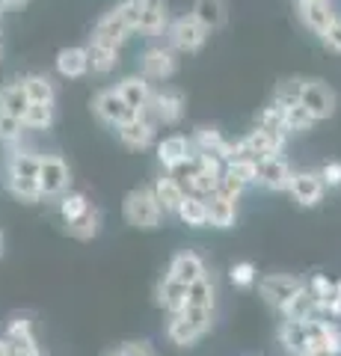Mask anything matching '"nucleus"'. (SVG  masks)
<instances>
[{"instance_id": "20e7f679", "label": "nucleus", "mask_w": 341, "mask_h": 356, "mask_svg": "<svg viewBox=\"0 0 341 356\" xmlns=\"http://www.w3.org/2000/svg\"><path fill=\"white\" fill-rule=\"evenodd\" d=\"M167 36H169V48L172 51L196 54V51H202V44L208 42V30L193 15H181L167 27Z\"/></svg>"}, {"instance_id": "c9c22d12", "label": "nucleus", "mask_w": 341, "mask_h": 356, "mask_svg": "<svg viewBox=\"0 0 341 356\" xmlns=\"http://www.w3.org/2000/svg\"><path fill=\"white\" fill-rule=\"evenodd\" d=\"M258 128L273 131V134H282V137H285V134H288V131H285V107H279V104L270 102V104L258 113Z\"/></svg>"}, {"instance_id": "ea45409f", "label": "nucleus", "mask_w": 341, "mask_h": 356, "mask_svg": "<svg viewBox=\"0 0 341 356\" xmlns=\"http://www.w3.org/2000/svg\"><path fill=\"white\" fill-rule=\"evenodd\" d=\"M6 339L15 344H36V332H33L30 318H13V324L6 330Z\"/></svg>"}, {"instance_id": "aec40b11", "label": "nucleus", "mask_w": 341, "mask_h": 356, "mask_svg": "<svg viewBox=\"0 0 341 356\" xmlns=\"http://www.w3.org/2000/svg\"><path fill=\"white\" fill-rule=\"evenodd\" d=\"M190 15L199 21L208 33H211V30H219L226 24L228 6H226V0H196L193 9H190Z\"/></svg>"}, {"instance_id": "a19ab883", "label": "nucleus", "mask_w": 341, "mask_h": 356, "mask_svg": "<svg viewBox=\"0 0 341 356\" xmlns=\"http://www.w3.org/2000/svg\"><path fill=\"white\" fill-rule=\"evenodd\" d=\"M21 134H24V122L6 113V110H0V143H15L21 140Z\"/></svg>"}, {"instance_id": "2eb2a0df", "label": "nucleus", "mask_w": 341, "mask_h": 356, "mask_svg": "<svg viewBox=\"0 0 341 356\" xmlns=\"http://www.w3.org/2000/svg\"><path fill=\"white\" fill-rule=\"evenodd\" d=\"M169 27V9L167 0H142V13H140V27L137 33H146V36H158Z\"/></svg>"}, {"instance_id": "5701e85b", "label": "nucleus", "mask_w": 341, "mask_h": 356, "mask_svg": "<svg viewBox=\"0 0 341 356\" xmlns=\"http://www.w3.org/2000/svg\"><path fill=\"white\" fill-rule=\"evenodd\" d=\"M39 161L42 154L33 149H13L6 161V175H18V178H36L39 175Z\"/></svg>"}, {"instance_id": "9b49d317", "label": "nucleus", "mask_w": 341, "mask_h": 356, "mask_svg": "<svg viewBox=\"0 0 341 356\" xmlns=\"http://www.w3.org/2000/svg\"><path fill=\"white\" fill-rule=\"evenodd\" d=\"M297 13H300L303 24L312 33H317V36H321V33L338 18L329 0H297Z\"/></svg>"}, {"instance_id": "9d476101", "label": "nucleus", "mask_w": 341, "mask_h": 356, "mask_svg": "<svg viewBox=\"0 0 341 356\" xmlns=\"http://www.w3.org/2000/svg\"><path fill=\"white\" fill-rule=\"evenodd\" d=\"M291 163L285 158H261L258 161V172H256V184L267 187V191H288V181H291Z\"/></svg>"}, {"instance_id": "37998d69", "label": "nucleus", "mask_w": 341, "mask_h": 356, "mask_svg": "<svg viewBox=\"0 0 341 356\" xmlns=\"http://www.w3.org/2000/svg\"><path fill=\"white\" fill-rule=\"evenodd\" d=\"M140 13H142V0H122V3L116 6V15L131 27V33H137V27H140Z\"/></svg>"}, {"instance_id": "49530a36", "label": "nucleus", "mask_w": 341, "mask_h": 356, "mask_svg": "<svg viewBox=\"0 0 341 356\" xmlns=\"http://www.w3.org/2000/svg\"><path fill=\"white\" fill-rule=\"evenodd\" d=\"M317 172H321L326 187H333V191H335V187H341V161H326Z\"/></svg>"}, {"instance_id": "393cba45", "label": "nucleus", "mask_w": 341, "mask_h": 356, "mask_svg": "<svg viewBox=\"0 0 341 356\" xmlns=\"http://www.w3.org/2000/svg\"><path fill=\"white\" fill-rule=\"evenodd\" d=\"M279 341L285 344V350L294 356H303L306 348H309V330H306V321H288L279 330Z\"/></svg>"}, {"instance_id": "1a4fd4ad", "label": "nucleus", "mask_w": 341, "mask_h": 356, "mask_svg": "<svg viewBox=\"0 0 341 356\" xmlns=\"http://www.w3.org/2000/svg\"><path fill=\"white\" fill-rule=\"evenodd\" d=\"M288 193H291V196H294L300 205L312 208V205H317V202H321V199H324V193H326V184H324L321 172L303 170V172H294V175H291V181H288Z\"/></svg>"}, {"instance_id": "e433bc0d", "label": "nucleus", "mask_w": 341, "mask_h": 356, "mask_svg": "<svg viewBox=\"0 0 341 356\" xmlns=\"http://www.w3.org/2000/svg\"><path fill=\"white\" fill-rule=\"evenodd\" d=\"M315 125V119L306 113V107L303 104H291V107H285V131H294V134H303V131H309Z\"/></svg>"}, {"instance_id": "864d4df0", "label": "nucleus", "mask_w": 341, "mask_h": 356, "mask_svg": "<svg viewBox=\"0 0 341 356\" xmlns=\"http://www.w3.org/2000/svg\"><path fill=\"white\" fill-rule=\"evenodd\" d=\"M104 356H122V353H119V350H110V353H104Z\"/></svg>"}, {"instance_id": "79ce46f5", "label": "nucleus", "mask_w": 341, "mask_h": 356, "mask_svg": "<svg viewBox=\"0 0 341 356\" xmlns=\"http://www.w3.org/2000/svg\"><path fill=\"white\" fill-rule=\"evenodd\" d=\"M228 280H232V285H238V288H252L258 280V273L249 261H238V264H232V270H228Z\"/></svg>"}, {"instance_id": "09e8293b", "label": "nucleus", "mask_w": 341, "mask_h": 356, "mask_svg": "<svg viewBox=\"0 0 341 356\" xmlns=\"http://www.w3.org/2000/svg\"><path fill=\"white\" fill-rule=\"evenodd\" d=\"M119 353H122V356H158L149 341H128V344L119 348Z\"/></svg>"}, {"instance_id": "c03bdc74", "label": "nucleus", "mask_w": 341, "mask_h": 356, "mask_svg": "<svg viewBox=\"0 0 341 356\" xmlns=\"http://www.w3.org/2000/svg\"><path fill=\"white\" fill-rule=\"evenodd\" d=\"M306 288H309V291H312V294H315L317 300H321V303H326V300L335 294V282H329L324 273H315L312 280L306 282Z\"/></svg>"}, {"instance_id": "7c9ffc66", "label": "nucleus", "mask_w": 341, "mask_h": 356, "mask_svg": "<svg viewBox=\"0 0 341 356\" xmlns=\"http://www.w3.org/2000/svg\"><path fill=\"white\" fill-rule=\"evenodd\" d=\"M217 303V288L211 276H199L193 285H187V306H199V309H214Z\"/></svg>"}, {"instance_id": "b1692460", "label": "nucleus", "mask_w": 341, "mask_h": 356, "mask_svg": "<svg viewBox=\"0 0 341 356\" xmlns=\"http://www.w3.org/2000/svg\"><path fill=\"white\" fill-rule=\"evenodd\" d=\"M282 315L288 321H309V318H317L321 315V300H317L309 288H303L288 306L282 309Z\"/></svg>"}, {"instance_id": "473e14b6", "label": "nucleus", "mask_w": 341, "mask_h": 356, "mask_svg": "<svg viewBox=\"0 0 341 356\" xmlns=\"http://www.w3.org/2000/svg\"><path fill=\"white\" fill-rule=\"evenodd\" d=\"M6 187L18 202H39L42 199V191H39V181L36 178H18V175H6Z\"/></svg>"}, {"instance_id": "39448f33", "label": "nucleus", "mask_w": 341, "mask_h": 356, "mask_svg": "<svg viewBox=\"0 0 341 356\" xmlns=\"http://www.w3.org/2000/svg\"><path fill=\"white\" fill-rule=\"evenodd\" d=\"M146 116L155 122V125H178L181 116H184V95L178 89H169V86L155 89Z\"/></svg>"}, {"instance_id": "7ed1b4c3", "label": "nucleus", "mask_w": 341, "mask_h": 356, "mask_svg": "<svg viewBox=\"0 0 341 356\" xmlns=\"http://www.w3.org/2000/svg\"><path fill=\"white\" fill-rule=\"evenodd\" d=\"M306 288V282L300 280V276H291V273H267L264 280L258 282V291H261V297L267 300V303L273 306V309H285L291 303V300L300 294Z\"/></svg>"}, {"instance_id": "412c9836", "label": "nucleus", "mask_w": 341, "mask_h": 356, "mask_svg": "<svg viewBox=\"0 0 341 356\" xmlns=\"http://www.w3.org/2000/svg\"><path fill=\"white\" fill-rule=\"evenodd\" d=\"M158 306H163L169 315H178V312L187 306V285L172 280V276L167 273L158 285Z\"/></svg>"}, {"instance_id": "c85d7f7f", "label": "nucleus", "mask_w": 341, "mask_h": 356, "mask_svg": "<svg viewBox=\"0 0 341 356\" xmlns=\"http://www.w3.org/2000/svg\"><path fill=\"white\" fill-rule=\"evenodd\" d=\"M167 339L172 344H178V348H190V344H196V341L202 339V332L196 330L190 321H187L181 312H178V315H172L169 324H167Z\"/></svg>"}, {"instance_id": "603ef678", "label": "nucleus", "mask_w": 341, "mask_h": 356, "mask_svg": "<svg viewBox=\"0 0 341 356\" xmlns=\"http://www.w3.org/2000/svg\"><path fill=\"white\" fill-rule=\"evenodd\" d=\"M335 297H341V280L335 282Z\"/></svg>"}, {"instance_id": "6e6552de", "label": "nucleus", "mask_w": 341, "mask_h": 356, "mask_svg": "<svg viewBox=\"0 0 341 356\" xmlns=\"http://www.w3.org/2000/svg\"><path fill=\"white\" fill-rule=\"evenodd\" d=\"M92 110H95V116L101 119L104 125H113V128L125 125V122L140 116V113H134V110L122 102V95H119L116 89H104V92H98L92 98Z\"/></svg>"}, {"instance_id": "f704fd0d", "label": "nucleus", "mask_w": 341, "mask_h": 356, "mask_svg": "<svg viewBox=\"0 0 341 356\" xmlns=\"http://www.w3.org/2000/svg\"><path fill=\"white\" fill-rule=\"evenodd\" d=\"M90 211V199L83 193H63L60 196V217L65 222H74L78 217H83Z\"/></svg>"}, {"instance_id": "6ab92c4d", "label": "nucleus", "mask_w": 341, "mask_h": 356, "mask_svg": "<svg viewBox=\"0 0 341 356\" xmlns=\"http://www.w3.org/2000/svg\"><path fill=\"white\" fill-rule=\"evenodd\" d=\"M151 193H155V199H158V205H160L163 214H175L178 205L184 202V196H187V191H184L178 181H175L172 175H160L158 181L151 184Z\"/></svg>"}, {"instance_id": "cd10ccee", "label": "nucleus", "mask_w": 341, "mask_h": 356, "mask_svg": "<svg viewBox=\"0 0 341 356\" xmlns=\"http://www.w3.org/2000/svg\"><path fill=\"white\" fill-rule=\"evenodd\" d=\"M30 107V98H27V89L21 81H13L0 89V110H6V113L13 116H24V110Z\"/></svg>"}, {"instance_id": "de8ad7c7", "label": "nucleus", "mask_w": 341, "mask_h": 356, "mask_svg": "<svg viewBox=\"0 0 341 356\" xmlns=\"http://www.w3.org/2000/svg\"><path fill=\"white\" fill-rule=\"evenodd\" d=\"M321 39H324V44H326L329 51L341 54V18H335L333 24H329V27L321 33Z\"/></svg>"}, {"instance_id": "8fccbe9b", "label": "nucleus", "mask_w": 341, "mask_h": 356, "mask_svg": "<svg viewBox=\"0 0 341 356\" xmlns=\"http://www.w3.org/2000/svg\"><path fill=\"white\" fill-rule=\"evenodd\" d=\"M27 0H0V13H6V9H15V6H24Z\"/></svg>"}, {"instance_id": "0eeeda50", "label": "nucleus", "mask_w": 341, "mask_h": 356, "mask_svg": "<svg viewBox=\"0 0 341 356\" xmlns=\"http://www.w3.org/2000/svg\"><path fill=\"white\" fill-rule=\"evenodd\" d=\"M140 69H142V77L151 83V81H169L178 69V57H175V51L169 44H155V48H149L142 54L140 60Z\"/></svg>"}, {"instance_id": "4468645a", "label": "nucleus", "mask_w": 341, "mask_h": 356, "mask_svg": "<svg viewBox=\"0 0 341 356\" xmlns=\"http://www.w3.org/2000/svg\"><path fill=\"white\" fill-rule=\"evenodd\" d=\"M131 39V27L125 24L122 18L116 15V9H110L107 15L98 18L95 33H92V42H101L110 44V48H122V44Z\"/></svg>"}, {"instance_id": "4c0bfd02", "label": "nucleus", "mask_w": 341, "mask_h": 356, "mask_svg": "<svg viewBox=\"0 0 341 356\" xmlns=\"http://www.w3.org/2000/svg\"><path fill=\"white\" fill-rule=\"evenodd\" d=\"M228 175H235L240 178L244 184H256V172H258V161H252V158H232L226 163V170Z\"/></svg>"}, {"instance_id": "bb28decb", "label": "nucleus", "mask_w": 341, "mask_h": 356, "mask_svg": "<svg viewBox=\"0 0 341 356\" xmlns=\"http://www.w3.org/2000/svg\"><path fill=\"white\" fill-rule=\"evenodd\" d=\"M86 57H90V69L95 74H110L119 65V48H110V44H101V42H90Z\"/></svg>"}, {"instance_id": "a211bd4d", "label": "nucleus", "mask_w": 341, "mask_h": 356, "mask_svg": "<svg viewBox=\"0 0 341 356\" xmlns=\"http://www.w3.org/2000/svg\"><path fill=\"white\" fill-rule=\"evenodd\" d=\"M172 280H178V282H184V285H193L199 276H205L208 270H205V261H202V255L199 252H178L172 259V264H169V270H167Z\"/></svg>"}, {"instance_id": "58836bf2", "label": "nucleus", "mask_w": 341, "mask_h": 356, "mask_svg": "<svg viewBox=\"0 0 341 356\" xmlns=\"http://www.w3.org/2000/svg\"><path fill=\"white\" fill-rule=\"evenodd\" d=\"M303 83L300 77H291V81H285L276 86V98H273V104L279 107H291V104H300V92H303Z\"/></svg>"}, {"instance_id": "c756f323", "label": "nucleus", "mask_w": 341, "mask_h": 356, "mask_svg": "<svg viewBox=\"0 0 341 356\" xmlns=\"http://www.w3.org/2000/svg\"><path fill=\"white\" fill-rule=\"evenodd\" d=\"M21 83L27 89L30 104H53V98H57V89H53L51 77H45V74H27Z\"/></svg>"}, {"instance_id": "f8f14e48", "label": "nucleus", "mask_w": 341, "mask_h": 356, "mask_svg": "<svg viewBox=\"0 0 341 356\" xmlns=\"http://www.w3.org/2000/svg\"><path fill=\"white\" fill-rule=\"evenodd\" d=\"M155 122H151L146 113H140L134 116L131 122H125V125H119L116 134H119V140H122V146L128 149H146L155 143Z\"/></svg>"}, {"instance_id": "2f4dec72", "label": "nucleus", "mask_w": 341, "mask_h": 356, "mask_svg": "<svg viewBox=\"0 0 341 356\" xmlns=\"http://www.w3.org/2000/svg\"><path fill=\"white\" fill-rule=\"evenodd\" d=\"M69 226V235L78 238V241H92L98 235V229H101V214H98L95 208H90L83 217H78L74 222H65Z\"/></svg>"}, {"instance_id": "72a5a7b5", "label": "nucleus", "mask_w": 341, "mask_h": 356, "mask_svg": "<svg viewBox=\"0 0 341 356\" xmlns=\"http://www.w3.org/2000/svg\"><path fill=\"white\" fill-rule=\"evenodd\" d=\"M21 122H24V131H48L53 125V104H30Z\"/></svg>"}, {"instance_id": "a878e982", "label": "nucleus", "mask_w": 341, "mask_h": 356, "mask_svg": "<svg viewBox=\"0 0 341 356\" xmlns=\"http://www.w3.org/2000/svg\"><path fill=\"white\" fill-rule=\"evenodd\" d=\"M175 214H178V220L184 222V226H193V229L208 226V202L196 193H187Z\"/></svg>"}, {"instance_id": "ddd939ff", "label": "nucleus", "mask_w": 341, "mask_h": 356, "mask_svg": "<svg viewBox=\"0 0 341 356\" xmlns=\"http://www.w3.org/2000/svg\"><path fill=\"white\" fill-rule=\"evenodd\" d=\"M116 92L122 95V102L134 110V113H146L149 110V104H151V83L146 81L142 74H131V77H125L122 83L116 86Z\"/></svg>"}, {"instance_id": "3c124183", "label": "nucleus", "mask_w": 341, "mask_h": 356, "mask_svg": "<svg viewBox=\"0 0 341 356\" xmlns=\"http://www.w3.org/2000/svg\"><path fill=\"white\" fill-rule=\"evenodd\" d=\"M3 247H6V241H3V232H0V255H3Z\"/></svg>"}, {"instance_id": "dca6fc26", "label": "nucleus", "mask_w": 341, "mask_h": 356, "mask_svg": "<svg viewBox=\"0 0 341 356\" xmlns=\"http://www.w3.org/2000/svg\"><path fill=\"white\" fill-rule=\"evenodd\" d=\"M208 202V226L214 229H232L238 220V199H228L223 193H214L205 199Z\"/></svg>"}, {"instance_id": "423d86ee", "label": "nucleus", "mask_w": 341, "mask_h": 356, "mask_svg": "<svg viewBox=\"0 0 341 356\" xmlns=\"http://www.w3.org/2000/svg\"><path fill=\"white\" fill-rule=\"evenodd\" d=\"M335 92L333 86H326L324 81H306L303 83V92H300V104L306 107V113H309L315 122H324L335 113Z\"/></svg>"}, {"instance_id": "f257e3e1", "label": "nucleus", "mask_w": 341, "mask_h": 356, "mask_svg": "<svg viewBox=\"0 0 341 356\" xmlns=\"http://www.w3.org/2000/svg\"><path fill=\"white\" fill-rule=\"evenodd\" d=\"M160 217H163V211L158 205L155 193H151V187H137V191H131L125 196V220H128V226H134V229H158Z\"/></svg>"}, {"instance_id": "4be33fe9", "label": "nucleus", "mask_w": 341, "mask_h": 356, "mask_svg": "<svg viewBox=\"0 0 341 356\" xmlns=\"http://www.w3.org/2000/svg\"><path fill=\"white\" fill-rule=\"evenodd\" d=\"M57 72L69 81H78L90 72V57H86V48H63L57 54Z\"/></svg>"}, {"instance_id": "f03ea898", "label": "nucleus", "mask_w": 341, "mask_h": 356, "mask_svg": "<svg viewBox=\"0 0 341 356\" xmlns=\"http://www.w3.org/2000/svg\"><path fill=\"white\" fill-rule=\"evenodd\" d=\"M39 191H42V199H57L69 191L72 184V172H69V163H65L60 154H42L39 161Z\"/></svg>"}, {"instance_id": "f3484780", "label": "nucleus", "mask_w": 341, "mask_h": 356, "mask_svg": "<svg viewBox=\"0 0 341 356\" xmlns=\"http://www.w3.org/2000/svg\"><path fill=\"white\" fill-rule=\"evenodd\" d=\"M193 154V143L181 137V134H172V137H163L158 143V161L163 170H172V166H178L181 161H187Z\"/></svg>"}, {"instance_id": "a18cd8bd", "label": "nucleus", "mask_w": 341, "mask_h": 356, "mask_svg": "<svg viewBox=\"0 0 341 356\" xmlns=\"http://www.w3.org/2000/svg\"><path fill=\"white\" fill-rule=\"evenodd\" d=\"M244 191H247V184L240 181V178L223 172V178H219V187H217V193H223V196H228V199H238Z\"/></svg>"}]
</instances>
